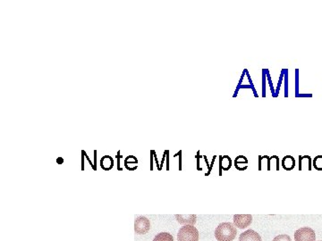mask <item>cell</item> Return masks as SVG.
I'll return each mask as SVG.
<instances>
[{"label":"cell","mask_w":322,"mask_h":241,"mask_svg":"<svg viewBox=\"0 0 322 241\" xmlns=\"http://www.w3.org/2000/svg\"><path fill=\"white\" fill-rule=\"evenodd\" d=\"M237 234V228L231 222H222L215 230V238L218 241H233Z\"/></svg>","instance_id":"obj_1"},{"label":"cell","mask_w":322,"mask_h":241,"mask_svg":"<svg viewBox=\"0 0 322 241\" xmlns=\"http://www.w3.org/2000/svg\"><path fill=\"white\" fill-rule=\"evenodd\" d=\"M221 165L225 170H228L231 166V159L228 156H224L221 159Z\"/></svg>","instance_id":"obj_11"},{"label":"cell","mask_w":322,"mask_h":241,"mask_svg":"<svg viewBox=\"0 0 322 241\" xmlns=\"http://www.w3.org/2000/svg\"><path fill=\"white\" fill-rule=\"evenodd\" d=\"M252 222L251 214H236L234 215V225L239 229H246Z\"/></svg>","instance_id":"obj_5"},{"label":"cell","mask_w":322,"mask_h":241,"mask_svg":"<svg viewBox=\"0 0 322 241\" xmlns=\"http://www.w3.org/2000/svg\"><path fill=\"white\" fill-rule=\"evenodd\" d=\"M175 218H176L177 222L181 224H185V225H194L195 226L196 221H197V216L195 214H188V215L176 214Z\"/></svg>","instance_id":"obj_7"},{"label":"cell","mask_w":322,"mask_h":241,"mask_svg":"<svg viewBox=\"0 0 322 241\" xmlns=\"http://www.w3.org/2000/svg\"><path fill=\"white\" fill-rule=\"evenodd\" d=\"M283 167L286 170H291L294 167V159L292 156H286L283 159Z\"/></svg>","instance_id":"obj_10"},{"label":"cell","mask_w":322,"mask_h":241,"mask_svg":"<svg viewBox=\"0 0 322 241\" xmlns=\"http://www.w3.org/2000/svg\"><path fill=\"white\" fill-rule=\"evenodd\" d=\"M178 241H199V232L194 225H185L177 234Z\"/></svg>","instance_id":"obj_2"},{"label":"cell","mask_w":322,"mask_h":241,"mask_svg":"<svg viewBox=\"0 0 322 241\" xmlns=\"http://www.w3.org/2000/svg\"><path fill=\"white\" fill-rule=\"evenodd\" d=\"M151 230V222L145 216H139L134 222V232L137 234H146Z\"/></svg>","instance_id":"obj_4"},{"label":"cell","mask_w":322,"mask_h":241,"mask_svg":"<svg viewBox=\"0 0 322 241\" xmlns=\"http://www.w3.org/2000/svg\"></svg>","instance_id":"obj_16"},{"label":"cell","mask_w":322,"mask_h":241,"mask_svg":"<svg viewBox=\"0 0 322 241\" xmlns=\"http://www.w3.org/2000/svg\"><path fill=\"white\" fill-rule=\"evenodd\" d=\"M239 241H262V240L258 232L253 230H247L240 234Z\"/></svg>","instance_id":"obj_6"},{"label":"cell","mask_w":322,"mask_h":241,"mask_svg":"<svg viewBox=\"0 0 322 241\" xmlns=\"http://www.w3.org/2000/svg\"><path fill=\"white\" fill-rule=\"evenodd\" d=\"M152 241H174V238L168 232H161L155 236Z\"/></svg>","instance_id":"obj_9"},{"label":"cell","mask_w":322,"mask_h":241,"mask_svg":"<svg viewBox=\"0 0 322 241\" xmlns=\"http://www.w3.org/2000/svg\"><path fill=\"white\" fill-rule=\"evenodd\" d=\"M294 241H316V234L312 228H300L294 232Z\"/></svg>","instance_id":"obj_3"},{"label":"cell","mask_w":322,"mask_h":241,"mask_svg":"<svg viewBox=\"0 0 322 241\" xmlns=\"http://www.w3.org/2000/svg\"><path fill=\"white\" fill-rule=\"evenodd\" d=\"M100 166L105 171H109L114 166V160L111 156H105L100 160Z\"/></svg>","instance_id":"obj_8"},{"label":"cell","mask_w":322,"mask_h":241,"mask_svg":"<svg viewBox=\"0 0 322 241\" xmlns=\"http://www.w3.org/2000/svg\"><path fill=\"white\" fill-rule=\"evenodd\" d=\"M138 160L136 157L133 156H128L127 158L124 161V166H126L130 164V165H135L137 166Z\"/></svg>","instance_id":"obj_13"},{"label":"cell","mask_w":322,"mask_h":241,"mask_svg":"<svg viewBox=\"0 0 322 241\" xmlns=\"http://www.w3.org/2000/svg\"><path fill=\"white\" fill-rule=\"evenodd\" d=\"M273 241H291V238L286 235V234H281V235H279V236L275 237Z\"/></svg>","instance_id":"obj_14"},{"label":"cell","mask_w":322,"mask_h":241,"mask_svg":"<svg viewBox=\"0 0 322 241\" xmlns=\"http://www.w3.org/2000/svg\"><path fill=\"white\" fill-rule=\"evenodd\" d=\"M313 166L314 167L319 171L322 170V156H319L317 157H315L314 159V162H313Z\"/></svg>","instance_id":"obj_12"},{"label":"cell","mask_w":322,"mask_h":241,"mask_svg":"<svg viewBox=\"0 0 322 241\" xmlns=\"http://www.w3.org/2000/svg\"><path fill=\"white\" fill-rule=\"evenodd\" d=\"M242 164L247 165L246 158H245V157H243V156H238L237 159H236V167L238 168V167L240 166V165H242Z\"/></svg>","instance_id":"obj_15"}]
</instances>
